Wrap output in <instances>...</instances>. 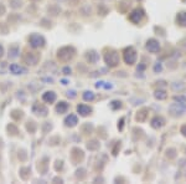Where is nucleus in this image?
I'll return each instance as SVG.
<instances>
[{
  "label": "nucleus",
  "mask_w": 186,
  "mask_h": 184,
  "mask_svg": "<svg viewBox=\"0 0 186 184\" xmlns=\"http://www.w3.org/2000/svg\"><path fill=\"white\" fill-rule=\"evenodd\" d=\"M163 71V65L161 62H156L155 66H154V72L155 73H159V72H161Z\"/></svg>",
  "instance_id": "obj_24"
},
{
  "label": "nucleus",
  "mask_w": 186,
  "mask_h": 184,
  "mask_svg": "<svg viewBox=\"0 0 186 184\" xmlns=\"http://www.w3.org/2000/svg\"><path fill=\"white\" fill-rule=\"evenodd\" d=\"M3 52H4V51H3V47H1V46H0V57H1V56H3Z\"/></svg>",
  "instance_id": "obj_32"
},
{
  "label": "nucleus",
  "mask_w": 186,
  "mask_h": 184,
  "mask_svg": "<svg viewBox=\"0 0 186 184\" xmlns=\"http://www.w3.org/2000/svg\"><path fill=\"white\" fill-rule=\"evenodd\" d=\"M103 83H104L103 81H99V82H97V83H96V87H97V88H99V87H103Z\"/></svg>",
  "instance_id": "obj_29"
},
{
  "label": "nucleus",
  "mask_w": 186,
  "mask_h": 184,
  "mask_svg": "<svg viewBox=\"0 0 186 184\" xmlns=\"http://www.w3.org/2000/svg\"><path fill=\"white\" fill-rule=\"evenodd\" d=\"M180 133L184 136V137H186V124H182L181 126V128H180Z\"/></svg>",
  "instance_id": "obj_25"
},
{
  "label": "nucleus",
  "mask_w": 186,
  "mask_h": 184,
  "mask_svg": "<svg viewBox=\"0 0 186 184\" xmlns=\"http://www.w3.org/2000/svg\"><path fill=\"white\" fill-rule=\"evenodd\" d=\"M185 98H186V93H185Z\"/></svg>",
  "instance_id": "obj_35"
},
{
  "label": "nucleus",
  "mask_w": 186,
  "mask_h": 184,
  "mask_svg": "<svg viewBox=\"0 0 186 184\" xmlns=\"http://www.w3.org/2000/svg\"><path fill=\"white\" fill-rule=\"evenodd\" d=\"M104 61L109 67H114L119 64V55L115 50H109V51L104 55Z\"/></svg>",
  "instance_id": "obj_3"
},
{
  "label": "nucleus",
  "mask_w": 186,
  "mask_h": 184,
  "mask_svg": "<svg viewBox=\"0 0 186 184\" xmlns=\"http://www.w3.org/2000/svg\"><path fill=\"white\" fill-rule=\"evenodd\" d=\"M86 57H87V60H88L89 62H92V64H94V62H97V61L99 60V55H98L96 51H89V52H87Z\"/></svg>",
  "instance_id": "obj_16"
},
{
  "label": "nucleus",
  "mask_w": 186,
  "mask_h": 184,
  "mask_svg": "<svg viewBox=\"0 0 186 184\" xmlns=\"http://www.w3.org/2000/svg\"><path fill=\"white\" fill-rule=\"evenodd\" d=\"M176 22L180 26H186V11H180L176 15Z\"/></svg>",
  "instance_id": "obj_12"
},
{
  "label": "nucleus",
  "mask_w": 186,
  "mask_h": 184,
  "mask_svg": "<svg viewBox=\"0 0 186 184\" xmlns=\"http://www.w3.org/2000/svg\"><path fill=\"white\" fill-rule=\"evenodd\" d=\"M67 110H68V103H66V102H60L57 105V107H56V111L58 112V113H65Z\"/></svg>",
  "instance_id": "obj_18"
},
{
  "label": "nucleus",
  "mask_w": 186,
  "mask_h": 184,
  "mask_svg": "<svg viewBox=\"0 0 186 184\" xmlns=\"http://www.w3.org/2000/svg\"><path fill=\"white\" fill-rule=\"evenodd\" d=\"M144 69H145V65H143V64L138 66V71H143V70H144Z\"/></svg>",
  "instance_id": "obj_30"
},
{
  "label": "nucleus",
  "mask_w": 186,
  "mask_h": 184,
  "mask_svg": "<svg viewBox=\"0 0 186 184\" xmlns=\"http://www.w3.org/2000/svg\"><path fill=\"white\" fill-rule=\"evenodd\" d=\"M42 99H44L45 102H48V103H52L56 101V93L52 91L50 92H46V93H44V96H42Z\"/></svg>",
  "instance_id": "obj_13"
},
{
  "label": "nucleus",
  "mask_w": 186,
  "mask_h": 184,
  "mask_svg": "<svg viewBox=\"0 0 186 184\" xmlns=\"http://www.w3.org/2000/svg\"><path fill=\"white\" fill-rule=\"evenodd\" d=\"M182 1H184V3H185V4H186V0H182Z\"/></svg>",
  "instance_id": "obj_33"
},
{
  "label": "nucleus",
  "mask_w": 186,
  "mask_h": 184,
  "mask_svg": "<svg viewBox=\"0 0 186 184\" xmlns=\"http://www.w3.org/2000/svg\"><path fill=\"white\" fill-rule=\"evenodd\" d=\"M144 15H145V13H144V10L143 9H135V10H133L132 13H130V15H129V20L133 22V24H139L141 20H143V18H144Z\"/></svg>",
  "instance_id": "obj_5"
},
{
  "label": "nucleus",
  "mask_w": 186,
  "mask_h": 184,
  "mask_svg": "<svg viewBox=\"0 0 186 184\" xmlns=\"http://www.w3.org/2000/svg\"><path fill=\"white\" fill-rule=\"evenodd\" d=\"M74 49L71 47V46H66V47H62L61 50H58V58H60L61 61H68L71 58L74 56Z\"/></svg>",
  "instance_id": "obj_4"
},
{
  "label": "nucleus",
  "mask_w": 186,
  "mask_h": 184,
  "mask_svg": "<svg viewBox=\"0 0 186 184\" xmlns=\"http://www.w3.org/2000/svg\"><path fill=\"white\" fill-rule=\"evenodd\" d=\"M9 70L11 71V73H15V75H20V73H22V72H26V70H25L24 67H21V66L16 65V64H13V65H10Z\"/></svg>",
  "instance_id": "obj_15"
},
{
  "label": "nucleus",
  "mask_w": 186,
  "mask_h": 184,
  "mask_svg": "<svg viewBox=\"0 0 186 184\" xmlns=\"http://www.w3.org/2000/svg\"><path fill=\"white\" fill-rule=\"evenodd\" d=\"M123 122H124V117H122V118H121V123H119V124H118V128H119L121 131L123 129V124H124Z\"/></svg>",
  "instance_id": "obj_27"
},
{
  "label": "nucleus",
  "mask_w": 186,
  "mask_h": 184,
  "mask_svg": "<svg viewBox=\"0 0 186 184\" xmlns=\"http://www.w3.org/2000/svg\"><path fill=\"white\" fill-rule=\"evenodd\" d=\"M180 165L181 167H186V161L185 159H180Z\"/></svg>",
  "instance_id": "obj_31"
},
{
  "label": "nucleus",
  "mask_w": 186,
  "mask_h": 184,
  "mask_svg": "<svg viewBox=\"0 0 186 184\" xmlns=\"http://www.w3.org/2000/svg\"><path fill=\"white\" fill-rule=\"evenodd\" d=\"M147 50L151 54H156L160 51V43L156 39H149L147 41V45H145Z\"/></svg>",
  "instance_id": "obj_6"
},
{
  "label": "nucleus",
  "mask_w": 186,
  "mask_h": 184,
  "mask_svg": "<svg viewBox=\"0 0 186 184\" xmlns=\"http://www.w3.org/2000/svg\"><path fill=\"white\" fill-rule=\"evenodd\" d=\"M77 123H78V118L76 114H70L68 117H66V120H65V124L67 127H74Z\"/></svg>",
  "instance_id": "obj_10"
},
{
  "label": "nucleus",
  "mask_w": 186,
  "mask_h": 184,
  "mask_svg": "<svg viewBox=\"0 0 186 184\" xmlns=\"http://www.w3.org/2000/svg\"><path fill=\"white\" fill-rule=\"evenodd\" d=\"M169 112L173 117H180L186 112V103L185 102H175L169 106Z\"/></svg>",
  "instance_id": "obj_1"
},
{
  "label": "nucleus",
  "mask_w": 186,
  "mask_h": 184,
  "mask_svg": "<svg viewBox=\"0 0 186 184\" xmlns=\"http://www.w3.org/2000/svg\"><path fill=\"white\" fill-rule=\"evenodd\" d=\"M123 58H124V62L128 64V65H134L137 62V58H138V54L135 51L134 47H126L123 52Z\"/></svg>",
  "instance_id": "obj_2"
},
{
  "label": "nucleus",
  "mask_w": 186,
  "mask_h": 184,
  "mask_svg": "<svg viewBox=\"0 0 186 184\" xmlns=\"http://www.w3.org/2000/svg\"><path fill=\"white\" fill-rule=\"evenodd\" d=\"M122 107V102L121 101H112L111 102V108L112 110H118V108Z\"/></svg>",
  "instance_id": "obj_23"
},
{
  "label": "nucleus",
  "mask_w": 186,
  "mask_h": 184,
  "mask_svg": "<svg viewBox=\"0 0 186 184\" xmlns=\"http://www.w3.org/2000/svg\"><path fill=\"white\" fill-rule=\"evenodd\" d=\"M77 112L81 114V116H83V117H86V116H88L91 112H92V108L89 107V106H87V105H78L77 106Z\"/></svg>",
  "instance_id": "obj_9"
},
{
  "label": "nucleus",
  "mask_w": 186,
  "mask_h": 184,
  "mask_svg": "<svg viewBox=\"0 0 186 184\" xmlns=\"http://www.w3.org/2000/svg\"><path fill=\"white\" fill-rule=\"evenodd\" d=\"M63 73H65V75H70V73H71V69H70V67H65V69H63Z\"/></svg>",
  "instance_id": "obj_28"
},
{
  "label": "nucleus",
  "mask_w": 186,
  "mask_h": 184,
  "mask_svg": "<svg viewBox=\"0 0 186 184\" xmlns=\"http://www.w3.org/2000/svg\"><path fill=\"white\" fill-rule=\"evenodd\" d=\"M171 90L175 91V92H180V91H184L185 90V83L184 82H173L171 83Z\"/></svg>",
  "instance_id": "obj_17"
},
{
  "label": "nucleus",
  "mask_w": 186,
  "mask_h": 184,
  "mask_svg": "<svg viewBox=\"0 0 186 184\" xmlns=\"http://www.w3.org/2000/svg\"><path fill=\"white\" fill-rule=\"evenodd\" d=\"M185 154H186V149H185Z\"/></svg>",
  "instance_id": "obj_34"
},
{
  "label": "nucleus",
  "mask_w": 186,
  "mask_h": 184,
  "mask_svg": "<svg viewBox=\"0 0 186 184\" xmlns=\"http://www.w3.org/2000/svg\"><path fill=\"white\" fill-rule=\"evenodd\" d=\"M83 99L84 101H93L94 99V93L92 91H86L83 93Z\"/></svg>",
  "instance_id": "obj_20"
},
{
  "label": "nucleus",
  "mask_w": 186,
  "mask_h": 184,
  "mask_svg": "<svg viewBox=\"0 0 186 184\" xmlns=\"http://www.w3.org/2000/svg\"><path fill=\"white\" fill-rule=\"evenodd\" d=\"M154 97L156 98V99H159V101H164V99H166V97H167V93H166V91L165 90H156L155 92H154Z\"/></svg>",
  "instance_id": "obj_14"
},
{
  "label": "nucleus",
  "mask_w": 186,
  "mask_h": 184,
  "mask_svg": "<svg viewBox=\"0 0 186 184\" xmlns=\"http://www.w3.org/2000/svg\"><path fill=\"white\" fill-rule=\"evenodd\" d=\"M148 112H149L148 108H141L140 111H138L135 120H137L138 122H144L147 120V117H148Z\"/></svg>",
  "instance_id": "obj_11"
},
{
  "label": "nucleus",
  "mask_w": 186,
  "mask_h": 184,
  "mask_svg": "<svg viewBox=\"0 0 186 184\" xmlns=\"http://www.w3.org/2000/svg\"><path fill=\"white\" fill-rule=\"evenodd\" d=\"M150 126L153 127L154 129H160L161 127H164V126H165V120H164V117H161V116H155L154 118L151 120Z\"/></svg>",
  "instance_id": "obj_8"
},
{
  "label": "nucleus",
  "mask_w": 186,
  "mask_h": 184,
  "mask_svg": "<svg viewBox=\"0 0 186 184\" xmlns=\"http://www.w3.org/2000/svg\"><path fill=\"white\" fill-rule=\"evenodd\" d=\"M165 156H166V158H169V159H174V158L176 157V149H175V148H169V149H166Z\"/></svg>",
  "instance_id": "obj_19"
},
{
  "label": "nucleus",
  "mask_w": 186,
  "mask_h": 184,
  "mask_svg": "<svg viewBox=\"0 0 186 184\" xmlns=\"http://www.w3.org/2000/svg\"><path fill=\"white\" fill-rule=\"evenodd\" d=\"M67 96L71 97V98H74L76 97V92L74 91H68V92H67Z\"/></svg>",
  "instance_id": "obj_26"
},
{
  "label": "nucleus",
  "mask_w": 186,
  "mask_h": 184,
  "mask_svg": "<svg viewBox=\"0 0 186 184\" xmlns=\"http://www.w3.org/2000/svg\"><path fill=\"white\" fill-rule=\"evenodd\" d=\"M88 149L91 150H94V149H98L99 148V143L97 141H92V142H88V144H87Z\"/></svg>",
  "instance_id": "obj_21"
},
{
  "label": "nucleus",
  "mask_w": 186,
  "mask_h": 184,
  "mask_svg": "<svg viewBox=\"0 0 186 184\" xmlns=\"http://www.w3.org/2000/svg\"><path fill=\"white\" fill-rule=\"evenodd\" d=\"M29 41H30V45L32 47H35V49L40 47V46H44V44H45V39L39 34H32L29 37Z\"/></svg>",
  "instance_id": "obj_7"
},
{
  "label": "nucleus",
  "mask_w": 186,
  "mask_h": 184,
  "mask_svg": "<svg viewBox=\"0 0 186 184\" xmlns=\"http://www.w3.org/2000/svg\"><path fill=\"white\" fill-rule=\"evenodd\" d=\"M18 52H19L18 46H13V47H10V50H9V56H10V57H16V56H18Z\"/></svg>",
  "instance_id": "obj_22"
}]
</instances>
